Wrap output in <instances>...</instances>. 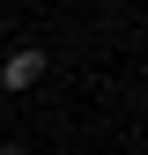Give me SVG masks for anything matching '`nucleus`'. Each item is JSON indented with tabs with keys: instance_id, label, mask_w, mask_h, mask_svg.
<instances>
[{
	"instance_id": "2",
	"label": "nucleus",
	"mask_w": 148,
	"mask_h": 155,
	"mask_svg": "<svg viewBox=\"0 0 148 155\" xmlns=\"http://www.w3.org/2000/svg\"><path fill=\"white\" fill-rule=\"evenodd\" d=\"M0 155H15V148H0Z\"/></svg>"
},
{
	"instance_id": "1",
	"label": "nucleus",
	"mask_w": 148,
	"mask_h": 155,
	"mask_svg": "<svg viewBox=\"0 0 148 155\" xmlns=\"http://www.w3.org/2000/svg\"><path fill=\"white\" fill-rule=\"evenodd\" d=\"M0 81H8V89H37V81H45V52H15Z\"/></svg>"
}]
</instances>
